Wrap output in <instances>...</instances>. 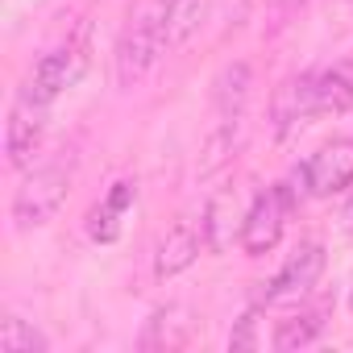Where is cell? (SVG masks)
I'll list each match as a JSON object with an SVG mask.
<instances>
[{
	"instance_id": "cell-1",
	"label": "cell",
	"mask_w": 353,
	"mask_h": 353,
	"mask_svg": "<svg viewBox=\"0 0 353 353\" xmlns=\"http://www.w3.org/2000/svg\"><path fill=\"white\" fill-rule=\"evenodd\" d=\"M166 13H170V0H141L129 17V26L121 30L117 54H112V79L121 92L141 88L150 79V71L158 67V59L166 54V46H170Z\"/></svg>"
},
{
	"instance_id": "cell-2",
	"label": "cell",
	"mask_w": 353,
	"mask_h": 353,
	"mask_svg": "<svg viewBox=\"0 0 353 353\" xmlns=\"http://www.w3.org/2000/svg\"><path fill=\"white\" fill-rule=\"evenodd\" d=\"M71 183H75V158H54L46 166H34L26 174V183L17 188L13 196V229L30 233V229H42L71 196Z\"/></svg>"
},
{
	"instance_id": "cell-3",
	"label": "cell",
	"mask_w": 353,
	"mask_h": 353,
	"mask_svg": "<svg viewBox=\"0 0 353 353\" xmlns=\"http://www.w3.org/2000/svg\"><path fill=\"white\" fill-rule=\"evenodd\" d=\"M295 200L299 196H295L291 183H279V188H266V192L254 196V204L245 208V221H241V237H237L245 258H262V254H270L279 245L287 212L295 208Z\"/></svg>"
},
{
	"instance_id": "cell-4",
	"label": "cell",
	"mask_w": 353,
	"mask_h": 353,
	"mask_svg": "<svg viewBox=\"0 0 353 353\" xmlns=\"http://www.w3.org/2000/svg\"><path fill=\"white\" fill-rule=\"evenodd\" d=\"M83 67H88V30H83L75 42L54 46L50 54H42V59L34 63V71H30V79H26V88H21V96L34 100V104H42V108H50V104L79 79Z\"/></svg>"
},
{
	"instance_id": "cell-5",
	"label": "cell",
	"mask_w": 353,
	"mask_h": 353,
	"mask_svg": "<svg viewBox=\"0 0 353 353\" xmlns=\"http://www.w3.org/2000/svg\"><path fill=\"white\" fill-rule=\"evenodd\" d=\"M295 196H312V200H324V196H336L353 183V141H328L320 145L299 170H295Z\"/></svg>"
},
{
	"instance_id": "cell-6",
	"label": "cell",
	"mask_w": 353,
	"mask_h": 353,
	"mask_svg": "<svg viewBox=\"0 0 353 353\" xmlns=\"http://www.w3.org/2000/svg\"><path fill=\"white\" fill-rule=\"evenodd\" d=\"M320 274H324V245L303 241V245L279 266V274H274L270 283H262L258 303H262V307H274V303H299V299L312 295V287L320 283Z\"/></svg>"
},
{
	"instance_id": "cell-7",
	"label": "cell",
	"mask_w": 353,
	"mask_h": 353,
	"mask_svg": "<svg viewBox=\"0 0 353 353\" xmlns=\"http://www.w3.org/2000/svg\"><path fill=\"white\" fill-rule=\"evenodd\" d=\"M250 88H254L250 63H229L216 75V83H212V133L237 141V129H241V117L250 104Z\"/></svg>"
},
{
	"instance_id": "cell-8",
	"label": "cell",
	"mask_w": 353,
	"mask_h": 353,
	"mask_svg": "<svg viewBox=\"0 0 353 353\" xmlns=\"http://www.w3.org/2000/svg\"><path fill=\"white\" fill-rule=\"evenodd\" d=\"M312 117H320L316 108V71H299V75H287L274 92V104H270V121H274V133L279 137H291L299 133Z\"/></svg>"
},
{
	"instance_id": "cell-9",
	"label": "cell",
	"mask_w": 353,
	"mask_h": 353,
	"mask_svg": "<svg viewBox=\"0 0 353 353\" xmlns=\"http://www.w3.org/2000/svg\"><path fill=\"white\" fill-rule=\"evenodd\" d=\"M42 133H46V108L17 96L13 112H9V125H5V154H9V166L13 170H26L42 145Z\"/></svg>"
},
{
	"instance_id": "cell-10",
	"label": "cell",
	"mask_w": 353,
	"mask_h": 353,
	"mask_svg": "<svg viewBox=\"0 0 353 353\" xmlns=\"http://www.w3.org/2000/svg\"><path fill=\"white\" fill-rule=\"evenodd\" d=\"M204 245H208V241H204V225H196V221H179V225H170V229H166V237H162V241H158V250H154V279H162V283H166V279H174V274L192 270Z\"/></svg>"
},
{
	"instance_id": "cell-11",
	"label": "cell",
	"mask_w": 353,
	"mask_h": 353,
	"mask_svg": "<svg viewBox=\"0 0 353 353\" xmlns=\"http://www.w3.org/2000/svg\"><path fill=\"white\" fill-rule=\"evenodd\" d=\"M133 200H137V183H129V179H121V183H112V192L92 208V216H88V237L92 241H117L121 237V216L133 208Z\"/></svg>"
},
{
	"instance_id": "cell-12",
	"label": "cell",
	"mask_w": 353,
	"mask_h": 353,
	"mask_svg": "<svg viewBox=\"0 0 353 353\" xmlns=\"http://www.w3.org/2000/svg\"><path fill=\"white\" fill-rule=\"evenodd\" d=\"M241 221H245V212H237V196H233V192L212 196L208 208H204V216H200L208 250H212V254H225V250L233 245V229H237V237H241Z\"/></svg>"
},
{
	"instance_id": "cell-13",
	"label": "cell",
	"mask_w": 353,
	"mask_h": 353,
	"mask_svg": "<svg viewBox=\"0 0 353 353\" xmlns=\"http://www.w3.org/2000/svg\"><path fill=\"white\" fill-rule=\"evenodd\" d=\"M324 324H328V307H299V312H291L287 320H279V328H274V341H270V345H274L279 353L307 349V345H316V341H320Z\"/></svg>"
},
{
	"instance_id": "cell-14",
	"label": "cell",
	"mask_w": 353,
	"mask_h": 353,
	"mask_svg": "<svg viewBox=\"0 0 353 353\" xmlns=\"http://www.w3.org/2000/svg\"><path fill=\"white\" fill-rule=\"evenodd\" d=\"M316 108H320V117H341L353 108V71L349 67L316 71Z\"/></svg>"
},
{
	"instance_id": "cell-15",
	"label": "cell",
	"mask_w": 353,
	"mask_h": 353,
	"mask_svg": "<svg viewBox=\"0 0 353 353\" xmlns=\"http://www.w3.org/2000/svg\"><path fill=\"white\" fill-rule=\"evenodd\" d=\"M212 5H216V0H170V13H166L170 46H188L204 30V21L212 17Z\"/></svg>"
},
{
	"instance_id": "cell-16",
	"label": "cell",
	"mask_w": 353,
	"mask_h": 353,
	"mask_svg": "<svg viewBox=\"0 0 353 353\" xmlns=\"http://www.w3.org/2000/svg\"><path fill=\"white\" fill-rule=\"evenodd\" d=\"M0 349H5V353H46L50 341H46L42 328H34L30 320L9 312L5 320H0Z\"/></svg>"
},
{
	"instance_id": "cell-17",
	"label": "cell",
	"mask_w": 353,
	"mask_h": 353,
	"mask_svg": "<svg viewBox=\"0 0 353 353\" xmlns=\"http://www.w3.org/2000/svg\"><path fill=\"white\" fill-rule=\"evenodd\" d=\"M262 345V336H258V312H245L241 320H237V328L229 332V349L233 353H250V349H258Z\"/></svg>"
},
{
	"instance_id": "cell-18",
	"label": "cell",
	"mask_w": 353,
	"mask_h": 353,
	"mask_svg": "<svg viewBox=\"0 0 353 353\" xmlns=\"http://www.w3.org/2000/svg\"><path fill=\"white\" fill-rule=\"evenodd\" d=\"M345 225L353 229V196H349V204H345Z\"/></svg>"
},
{
	"instance_id": "cell-19",
	"label": "cell",
	"mask_w": 353,
	"mask_h": 353,
	"mask_svg": "<svg viewBox=\"0 0 353 353\" xmlns=\"http://www.w3.org/2000/svg\"><path fill=\"white\" fill-rule=\"evenodd\" d=\"M283 5H287V9H291V5H299V0H283Z\"/></svg>"
},
{
	"instance_id": "cell-20",
	"label": "cell",
	"mask_w": 353,
	"mask_h": 353,
	"mask_svg": "<svg viewBox=\"0 0 353 353\" xmlns=\"http://www.w3.org/2000/svg\"><path fill=\"white\" fill-rule=\"evenodd\" d=\"M349 307H353V299H349Z\"/></svg>"
},
{
	"instance_id": "cell-21",
	"label": "cell",
	"mask_w": 353,
	"mask_h": 353,
	"mask_svg": "<svg viewBox=\"0 0 353 353\" xmlns=\"http://www.w3.org/2000/svg\"><path fill=\"white\" fill-rule=\"evenodd\" d=\"M349 5H353V0H349Z\"/></svg>"
}]
</instances>
